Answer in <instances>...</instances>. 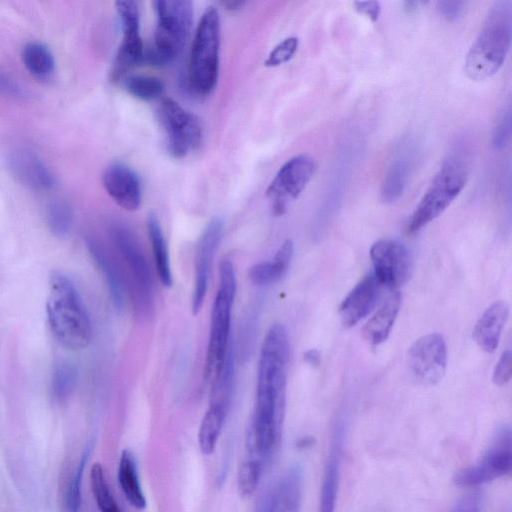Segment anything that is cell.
<instances>
[{"mask_svg": "<svg viewBox=\"0 0 512 512\" xmlns=\"http://www.w3.org/2000/svg\"><path fill=\"white\" fill-rule=\"evenodd\" d=\"M412 170V160L406 154L399 155L389 166L380 188L383 203L390 204L403 194Z\"/></svg>", "mask_w": 512, "mask_h": 512, "instance_id": "cell-24", "label": "cell"}, {"mask_svg": "<svg viewBox=\"0 0 512 512\" xmlns=\"http://www.w3.org/2000/svg\"><path fill=\"white\" fill-rule=\"evenodd\" d=\"M146 227L159 280L164 287L169 288L172 286L173 278L168 248L160 223L154 213L147 215Z\"/></svg>", "mask_w": 512, "mask_h": 512, "instance_id": "cell-23", "label": "cell"}, {"mask_svg": "<svg viewBox=\"0 0 512 512\" xmlns=\"http://www.w3.org/2000/svg\"><path fill=\"white\" fill-rule=\"evenodd\" d=\"M236 294V277L232 263L223 260L219 270V287L213 302L207 348L205 376L216 375L223 367L230 350L231 315Z\"/></svg>", "mask_w": 512, "mask_h": 512, "instance_id": "cell-5", "label": "cell"}, {"mask_svg": "<svg viewBox=\"0 0 512 512\" xmlns=\"http://www.w3.org/2000/svg\"><path fill=\"white\" fill-rule=\"evenodd\" d=\"M293 255V242L286 239L277 250L272 261L260 262L249 269L251 282L266 286L279 281L288 270Z\"/></svg>", "mask_w": 512, "mask_h": 512, "instance_id": "cell-22", "label": "cell"}, {"mask_svg": "<svg viewBox=\"0 0 512 512\" xmlns=\"http://www.w3.org/2000/svg\"><path fill=\"white\" fill-rule=\"evenodd\" d=\"M91 490L101 512H122L107 484L103 468L95 463L90 472Z\"/></svg>", "mask_w": 512, "mask_h": 512, "instance_id": "cell-30", "label": "cell"}, {"mask_svg": "<svg viewBox=\"0 0 512 512\" xmlns=\"http://www.w3.org/2000/svg\"><path fill=\"white\" fill-rule=\"evenodd\" d=\"M512 37V4L496 1L490 8L482 28L468 50L464 72L472 80H485L502 67Z\"/></svg>", "mask_w": 512, "mask_h": 512, "instance_id": "cell-2", "label": "cell"}, {"mask_svg": "<svg viewBox=\"0 0 512 512\" xmlns=\"http://www.w3.org/2000/svg\"><path fill=\"white\" fill-rule=\"evenodd\" d=\"M400 304L401 294L395 291L363 326L362 336L370 345L378 346L388 338Z\"/></svg>", "mask_w": 512, "mask_h": 512, "instance_id": "cell-20", "label": "cell"}, {"mask_svg": "<svg viewBox=\"0 0 512 512\" xmlns=\"http://www.w3.org/2000/svg\"><path fill=\"white\" fill-rule=\"evenodd\" d=\"M404 10L408 14L416 13L418 9L420 8V5L423 4L422 2L418 1H405L404 3Z\"/></svg>", "mask_w": 512, "mask_h": 512, "instance_id": "cell-43", "label": "cell"}, {"mask_svg": "<svg viewBox=\"0 0 512 512\" xmlns=\"http://www.w3.org/2000/svg\"><path fill=\"white\" fill-rule=\"evenodd\" d=\"M452 512H481L480 499L477 494L463 497L454 507Z\"/></svg>", "mask_w": 512, "mask_h": 512, "instance_id": "cell-40", "label": "cell"}, {"mask_svg": "<svg viewBox=\"0 0 512 512\" xmlns=\"http://www.w3.org/2000/svg\"><path fill=\"white\" fill-rule=\"evenodd\" d=\"M103 186L121 208L137 210L142 201V190L135 172L123 163H112L104 171Z\"/></svg>", "mask_w": 512, "mask_h": 512, "instance_id": "cell-16", "label": "cell"}, {"mask_svg": "<svg viewBox=\"0 0 512 512\" xmlns=\"http://www.w3.org/2000/svg\"><path fill=\"white\" fill-rule=\"evenodd\" d=\"M302 498V472L292 467L275 487L261 512H299Z\"/></svg>", "mask_w": 512, "mask_h": 512, "instance_id": "cell-19", "label": "cell"}, {"mask_svg": "<svg viewBox=\"0 0 512 512\" xmlns=\"http://www.w3.org/2000/svg\"><path fill=\"white\" fill-rule=\"evenodd\" d=\"M354 9L363 15H366L371 21L376 22L380 16L381 6L378 1H355Z\"/></svg>", "mask_w": 512, "mask_h": 512, "instance_id": "cell-39", "label": "cell"}, {"mask_svg": "<svg viewBox=\"0 0 512 512\" xmlns=\"http://www.w3.org/2000/svg\"><path fill=\"white\" fill-rule=\"evenodd\" d=\"M227 413L226 410L209 406L203 416L198 432V442L204 455H211L215 451Z\"/></svg>", "mask_w": 512, "mask_h": 512, "instance_id": "cell-27", "label": "cell"}, {"mask_svg": "<svg viewBox=\"0 0 512 512\" xmlns=\"http://www.w3.org/2000/svg\"><path fill=\"white\" fill-rule=\"evenodd\" d=\"M220 5H222L227 10L235 11L243 7L245 5V1L225 0L220 2Z\"/></svg>", "mask_w": 512, "mask_h": 512, "instance_id": "cell-42", "label": "cell"}, {"mask_svg": "<svg viewBox=\"0 0 512 512\" xmlns=\"http://www.w3.org/2000/svg\"><path fill=\"white\" fill-rule=\"evenodd\" d=\"M220 50V17L213 6L203 12L192 41L188 79L191 89L199 94L210 93L218 79Z\"/></svg>", "mask_w": 512, "mask_h": 512, "instance_id": "cell-4", "label": "cell"}, {"mask_svg": "<svg viewBox=\"0 0 512 512\" xmlns=\"http://www.w3.org/2000/svg\"><path fill=\"white\" fill-rule=\"evenodd\" d=\"M511 468V429L503 425L497 430L482 458L476 464L459 471L453 481L457 486L474 487L509 475Z\"/></svg>", "mask_w": 512, "mask_h": 512, "instance_id": "cell-8", "label": "cell"}, {"mask_svg": "<svg viewBox=\"0 0 512 512\" xmlns=\"http://www.w3.org/2000/svg\"><path fill=\"white\" fill-rule=\"evenodd\" d=\"M408 363L411 373L422 384L439 382L447 365L444 338L438 333H431L417 339L409 349Z\"/></svg>", "mask_w": 512, "mask_h": 512, "instance_id": "cell-13", "label": "cell"}, {"mask_svg": "<svg viewBox=\"0 0 512 512\" xmlns=\"http://www.w3.org/2000/svg\"><path fill=\"white\" fill-rule=\"evenodd\" d=\"M22 61L30 74L38 78H47L55 68L53 54L42 43L30 42L23 47Z\"/></svg>", "mask_w": 512, "mask_h": 512, "instance_id": "cell-28", "label": "cell"}, {"mask_svg": "<svg viewBox=\"0 0 512 512\" xmlns=\"http://www.w3.org/2000/svg\"><path fill=\"white\" fill-rule=\"evenodd\" d=\"M374 275L382 286L396 288L404 284L412 272V258L400 242L382 239L370 249Z\"/></svg>", "mask_w": 512, "mask_h": 512, "instance_id": "cell-11", "label": "cell"}, {"mask_svg": "<svg viewBox=\"0 0 512 512\" xmlns=\"http://www.w3.org/2000/svg\"><path fill=\"white\" fill-rule=\"evenodd\" d=\"M77 379V372L73 365L67 362L58 364L53 372L52 390L58 399L68 397L73 391Z\"/></svg>", "mask_w": 512, "mask_h": 512, "instance_id": "cell-33", "label": "cell"}, {"mask_svg": "<svg viewBox=\"0 0 512 512\" xmlns=\"http://www.w3.org/2000/svg\"><path fill=\"white\" fill-rule=\"evenodd\" d=\"M346 423L343 419L335 422L331 432L321 485L318 512H334L343 458Z\"/></svg>", "mask_w": 512, "mask_h": 512, "instance_id": "cell-15", "label": "cell"}, {"mask_svg": "<svg viewBox=\"0 0 512 512\" xmlns=\"http://www.w3.org/2000/svg\"><path fill=\"white\" fill-rule=\"evenodd\" d=\"M118 480L121 490L130 505L139 510L144 509L146 507V499L139 482L136 462L131 451L127 449L122 451L120 457Z\"/></svg>", "mask_w": 512, "mask_h": 512, "instance_id": "cell-26", "label": "cell"}, {"mask_svg": "<svg viewBox=\"0 0 512 512\" xmlns=\"http://www.w3.org/2000/svg\"><path fill=\"white\" fill-rule=\"evenodd\" d=\"M159 120L167 136V147L174 158H183L197 149L202 140L199 119L171 98L161 101Z\"/></svg>", "mask_w": 512, "mask_h": 512, "instance_id": "cell-9", "label": "cell"}, {"mask_svg": "<svg viewBox=\"0 0 512 512\" xmlns=\"http://www.w3.org/2000/svg\"><path fill=\"white\" fill-rule=\"evenodd\" d=\"M467 175V166L459 156L446 159L411 215L409 233L418 232L440 216L464 188Z\"/></svg>", "mask_w": 512, "mask_h": 512, "instance_id": "cell-6", "label": "cell"}, {"mask_svg": "<svg viewBox=\"0 0 512 512\" xmlns=\"http://www.w3.org/2000/svg\"><path fill=\"white\" fill-rule=\"evenodd\" d=\"M222 230V219L215 217L208 223L198 242L191 304L193 315H197L203 305L208 288L211 263L221 239Z\"/></svg>", "mask_w": 512, "mask_h": 512, "instance_id": "cell-14", "label": "cell"}, {"mask_svg": "<svg viewBox=\"0 0 512 512\" xmlns=\"http://www.w3.org/2000/svg\"><path fill=\"white\" fill-rule=\"evenodd\" d=\"M382 287L373 273L365 276L348 293L339 307L342 325L349 328L366 317L377 304Z\"/></svg>", "mask_w": 512, "mask_h": 512, "instance_id": "cell-17", "label": "cell"}, {"mask_svg": "<svg viewBox=\"0 0 512 512\" xmlns=\"http://www.w3.org/2000/svg\"><path fill=\"white\" fill-rule=\"evenodd\" d=\"M298 45L299 40L294 36L282 40L271 50L264 65L266 67H276L288 62L296 53Z\"/></svg>", "mask_w": 512, "mask_h": 512, "instance_id": "cell-35", "label": "cell"}, {"mask_svg": "<svg viewBox=\"0 0 512 512\" xmlns=\"http://www.w3.org/2000/svg\"><path fill=\"white\" fill-rule=\"evenodd\" d=\"M47 320L56 340L68 349H83L91 341V322L73 282L63 273L50 277Z\"/></svg>", "mask_w": 512, "mask_h": 512, "instance_id": "cell-1", "label": "cell"}, {"mask_svg": "<svg viewBox=\"0 0 512 512\" xmlns=\"http://www.w3.org/2000/svg\"><path fill=\"white\" fill-rule=\"evenodd\" d=\"M15 175L32 188L44 190L53 185V177L42 161L31 151H18L10 159Z\"/></svg>", "mask_w": 512, "mask_h": 512, "instance_id": "cell-21", "label": "cell"}, {"mask_svg": "<svg viewBox=\"0 0 512 512\" xmlns=\"http://www.w3.org/2000/svg\"><path fill=\"white\" fill-rule=\"evenodd\" d=\"M315 169L314 159L304 154L292 157L281 166L266 190L275 215L286 212L288 203L302 193Z\"/></svg>", "mask_w": 512, "mask_h": 512, "instance_id": "cell-10", "label": "cell"}, {"mask_svg": "<svg viewBox=\"0 0 512 512\" xmlns=\"http://www.w3.org/2000/svg\"><path fill=\"white\" fill-rule=\"evenodd\" d=\"M123 37L112 72L114 80L121 79L126 71L143 61V44L140 36V14L137 1H116Z\"/></svg>", "mask_w": 512, "mask_h": 512, "instance_id": "cell-12", "label": "cell"}, {"mask_svg": "<svg viewBox=\"0 0 512 512\" xmlns=\"http://www.w3.org/2000/svg\"><path fill=\"white\" fill-rule=\"evenodd\" d=\"M110 237L126 267L135 310L147 316L153 310L152 278L148 263L135 236L126 225L112 223Z\"/></svg>", "mask_w": 512, "mask_h": 512, "instance_id": "cell-7", "label": "cell"}, {"mask_svg": "<svg viewBox=\"0 0 512 512\" xmlns=\"http://www.w3.org/2000/svg\"><path fill=\"white\" fill-rule=\"evenodd\" d=\"M88 246L94 261L107 283L115 307L118 310H122L125 301V292L122 276L118 267L106 253L105 249H103L98 243L89 241Z\"/></svg>", "mask_w": 512, "mask_h": 512, "instance_id": "cell-25", "label": "cell"}, {"mask_svg": "<svg viewBox=\"0 0 512 512\" xmlns=\"http://www.w3.org/2000/svg\"><path fill=\"white\" fill-rule=\"evenodd\" d=\"M304 360L311 366H319L320 354L317 350L311 349L305 352Z\"/></svg>", "mask_w": 512, "mask_h": 512, "instance_id": "cell-41", "label": "cell"}, {"mask_svg": "<svg viewBox=\"0 0 512 512\" xmlns=\"http://www.w3.org/2000/svg\"><path fill=\"white\" fill-rule=\"evenodd\" d=\"M90 448L88 447L83 454L75 468L70 479L66 496H65V511L78 512L81 505V481L83 471L89 457Z\"/></svg>", "mask_w": 512, "mask_h": 512, "instance_id": "cell-32", "label": "cell"}, {"mask_svg": "<svg viewBox=\"0 0 512 512\" xmlns=\"http://www.w3.org/2000/svg\"><path fill=\"white\" fill-rule=\"evenodd\" d=\"M509 314V305L503 300L491 304L477 321L473 339L485 352L492 353L498 347L502 330Z\"/></svg>", "mask_w": 512, "mask_h": 512, "instance_id": "cell-18", "label": "cell"}, {"mask_svg": "<svg viewBox=\"0 0 512 512\" xmlns=\"http://www.w3.org/2000/svg\"><path fill=\"white\" fill-rule=\"evenodd\" d=\"M157 16L154 43L143 55V61L164 65L182 52L193 21V3L186 0H156L152 2Z\"/></svg>", "mask_w": 512, "mask_h": 512, "instance_id": "cell-3", "label": "cell"}, {"mask_svg": "<svg viewBox=\"0 0 512 512\" xmlns=\"http://www.w3.org/2000/svg\"><path fill=\"white\" fill-rule=\"evenodd\" d=\"M125 90L142 101H151L162 95L163 83L155 77L145 75L126 76L122 80Z\"/></svg>", "mask_w": 512, "mask_h": 512, "instance_id": "cell-29", "label": "cell"}, {"mask_svg": "<svg viewBox=\"0 0 512 512\" xmlns=\"http://www.w3.org/2000/svg\"><path fill=\"white\" fill-rule=\"evenodd\" d=\"M511 135V107L508 104L501 111L493 129L492 142L495 149L505 147Z\"/></svg>", "mask_w": 512, "mask_h": 512, "instance_id": "cell-36", "label": "cell"}, {"mask_svg": "<svg viewBox=\"0 0 512 512\" xmlns=\"http://www.w3.org/2000/svg\"><path fill=\"white\" fill-rule=\"evenodd\" d=\"M512 353L510 350L503 352L495 365L492 380L495 385L503 386L511 379L512 374Z\"/></svg>", "mask_w": 512, "mask_h": 512, "instance_id": "cell-37", "label": "cell"}, {"mask_svg": "<svg viewBox=\"0 0 512 512\" xmlns=\"http://www.w3.org/2000/svg\"><path fill=\"white\" fill-rule=\"evenodd\" d=\"M466 3L463 1H438L436 8L439 14L448 21H455L461 17Z\"/></svg>", "mask_w": 512, "mask_h": 512, "instance_id": "cell-38", "label": "cell"}, {"mask_svg": "<svg viewBox=\"0 0 512 512\" xmlns=\"http://www.w3.org/2000/svg\"><path fill=\"white\" fill-rule=\"evenodd\" d=\"M263 464L254 459L243 462L238 470L237 484L242 496L248 497L254 493L259 483Z\"/></svg>", "mask_w": 512, "mask_h": 512, "instance_id": "cell-34", "label": "cell"}, {"mask_svg": "<svg viewBox=\"0 0 512 512\" xmlns=\"http://www.w3.org/2000/svg\"><path fill=\"white\" fill-rule=\"evenodd\" d=\"M47 224L50 231L56 236H65L70 230L72 212L70 207L62 201L52 202L46 213Z\"/></svg>", "mask_w": 512, "mask_h": 512, "instance_id": "cell-31", "label": "cell"}]
</instances>
